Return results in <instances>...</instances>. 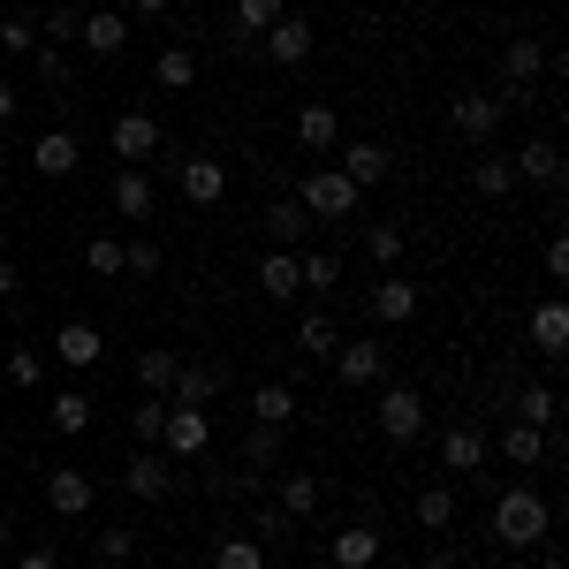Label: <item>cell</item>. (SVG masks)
<instances>
[{"instance_id": "6da1fadb", "label": "cell", "mask_w": 569, "mask_h": 569, "mask_svg": "<svg viewBox=\"0 0 569 569\" xmlns=\"http://www.w3.org/2000/svg\"><path fill=\"white\" fill-rule=\"evenodd\" d=\"M493 539L501 547H539V539H555V509H547V493H531V486H509L501 501H493Z\"/></svg>"}, {"instance_id": "7a4b0ae2", "label": "cell", "mask_w": 569, "mask_h": 569, "mask_svg": "<svg viewBox=\"0 0 569 569\" xmlns=\"http://www.w3.org/2000/svg\"><path fill=\"white\" fill-rule=\"evenodd\" d=\"M297 206H305L311 220H357V206H365V190H357L342 168H311L305 190H297Z\"/></svg>"}, {"instance_id": "3957f363", "label": "cell", "mask_w": 569, "mask_h": 569, "mask_svg": "<svg viewBox=\"0 0 569 569\" xmlns=\"http://www.w3.org/2000/svg\"><path fill=\"white\" fill-rule=\"evenodd\" d=\"M448 122H456V137L463 144H493V130L509 122V107H501V91H456V107H448Z\"/></svg>"}, {"instance_id": "277c9868", "label": "cell", "mask_w": 569, "mask_h": 569, "mask_svg": "<svg viewBox=\"0 0 569 569\" xmlns=\"http://www.w3.org/2000/svg\"><path fill=\"white\" fill-rule=\"evenodd\" d=\"M335 365H342V388H380V380H388V342H380V335L335 342Z\"/></svg>"}, {"instance_id": "5b68a950", "label": "cell", "mask_w": 569, "mask_h": 569, "mask_svg": "<svg viewBox=\"0 0 569 569\" xmlns=\"http://www.w3.org/2000/svg\"><path fill=\"white\" fill-rule=\"evenodd\" d=\"M539 77H547V46L539 39H509V53H501V107H509V99H531Z\"/></svg>"}, {"instance_id": "8992f818", "label": "cell", "mask_w": 569, "mask_h": 569, "mask_svg": "<svg viewBox=\"0 0 569 569\" xmlns=\"http://www.w3.org/2000/svg\"><path fill=\"white\" fill-rule=\"evenodd\" d=\"M380 433H388L395 448L426 440V395H418V388H388V395H380Z\"/></svg>"}, {"instance_id": "52a82bcc", "label": "cell", "mask_w": 569, "mask_h": 569, "mask_svg": "<svg viewBox=\"0 0 569 569\" xmlns=\"http://www.w3.org/2000/svg\"><path fill=\"white\" fill-rule=\"evenodd\" d=\"M107 198H114V213L130 220V228H144V220L160 213V190H152L144 168H114V190H107Z\"/></svg>"}, {"instance_id": "ba28073f", "label": "cell", "mask_w": 569, "mask_h": 569, "mask_svg": "<svg viewBox=\"0 0 569 569\" xmlns=\"http://www.w3.org/2000/svg\"><path fill=\"white\" fill-rule=\"evenodd\" d=\"M152 152H160V114H144V107L122 114V122H114V160H122V168H144Z\"/></svg>"}, {"instance_id": "9c48e42d", "label": "cell", "mask_w": 569, "mask_h": 569, "mask_svg": "<svg viewBox=\"0 0 569 569\" xmlns=\"http://www.w3.org/2000/svg\"><path fill=\"white\" fill-rule=\"evenodd\" d=\"M206 440H213V418H206V410H182V402H168L160 448H168V456H206Z\"/></svg>"}, {"instance_id": "30bf717a", "label": "cell", "mask_w": 569, "mask_h": 569, "mask_svg": "<svg viewBox=\"0 0 569 569\" xmlns=\"http://www.w3.org/2000/svg\"><path fill=\"white\" fill-rule=\"evenodd\" d=\"M176 182H182L190 206H220V198H228V168H220L213 152H190V160L176 168Z\"/></svg>"}, {"instance_id": "8fae6325", "label": "cell", "mask_w": 569, "mask_h": 569, "mask_svg": "<svg viewBox=\"0 0 569 569\" xmlns=\"http://www.w3.org/2000/svg\"><path fill=\"white\" fill-rule=\"evenodd\" d=\"M46 501H53V517H84L91 501H99V486H91V471L61 463V471H46Z\"/></svg>"}, {"instance_id": "7c38bea8", "label": "cell", "mask_w": 569, "mask_h": 569, "mask_svg": "<svg viewBox=\"0 0 569 569\" xmlns=\"http://www.w3.org/2000/svg\"><path fill=\"white\" fill-rule=\"evenodd\" d=\"M525 335H531V350H539V357H562V350H569V305H562V297H547V305H531Z\"/></svg>"}, {"instance_id": "4fadbf2b", "label": "cell", "mask_w": 569, "mask_h": 569, "mask_svg": "<svg viewBox=\"0 0 569 569\" xmlns=\"http://www.w3.org/2000/svg\"><path fill=\"white\" fill-rule=\"evenodd\" d=\"M77 39H84V53H99V61H114V53L130 46V23H122V8H91L84 23H77Z\"/></svg>"}, {"instance_id": "5bb4252c", "label": "cell", "mask_w": 569, "mask_h": 569, "mask_svg": "<svg viewBox=\"0 0 569 569\" xmlns=\"http://www.w3.org/2000/svg\"><path fill=\"white\" fill-rule=\"evenodd\" d=\"M509 168H517V182H531V190H555V182H562V152H555V137H531L525 152H509Z\"/></svg>"}, {"instance_id": "9a60e30c", "label": "cell", "mask_w": 569, "mask_h": 569, "mask_svg": "<svg viewBox=\"0 0 569 569\" xmlns=\"http://www.w3.org/2000/svg\"><path fill=\"white\" fill-rule=\"evenodd\" d=\"M77 160H84V144H77V130H46L39 144H31V168H39L46 182L77 176Z\"/></svg>"}, {"instance_id": "2e32d148", "label": "cell", "mask_w": 569, "mask_h": 569, "mask_svg": "<svg viewBox=\"0 0 569 569\" xmlns=\"http://www.w3.org/2000/svg\"><path fill=\"white\" fill-rule=\"evenodd\" d=\"M122 486H130L137 501H168V486H176V471L160 463V448H137L130 463H122Z\"/></svg>"}, {"instance_id": "e0dca14e", "label": "cell", "mask_w": 569, "mask_h": 569, "mask_svg": "<svg viewBox=\"0 0 569 569\" xmlns=\"http://www.w3.org/2000/svg\"><path fill=\"white\" fill-rule=\"evenodd\" d=\"M501 456H509L517 471H531V463H547V456H562V440L547 433V426H525V418H517V426L501 433Z\"/></svg>"}, {"instance_id": "ac0fdd59", "label": "cell", "mask_w": 569, "mask_h": 569, "mask_svg": "<svg viewBox=\"0 0 569 569\" xmlns=\"http://www.w3.org/2000/svg\"><path fill=\"white\" fill-rule=\"evenodd\" d=\"M53 357H61L69 372H91V365L107 357V342H99V327H91V319H69V327L53 335Z\"/></svg>"}, {"instance_id": "d6986e66", "label": "cell", "mask_w": 569, "mask_h": 569, "mask_svg": "<svg viewBox=\"0 0 569 569\" xmlns=\"http://www.w3.org/2000/svg\"><path fill=\"white\" fill-rule=\"evenodd\" d=\"M259 46L281 61V69H305V61H311V23H305V16H281V23H273Z\"/></svg>"}, {"instance_id": "ffe728a7", "label": "cell", "mask_w": 569, "mask_h": 569, "mask_svg": "<svg viewBox=\"0 0 569 569\" xmlns=\"http://www.w3.org/2000/svg\"><path fill=\"white\" fill-rule=\"evenodd\" d=\"M418 305H426V297H418L402 273H388V281L372 289V319H380V327H410V319H418Z\"/></svg>"}, {"instance_id": "44dd1931", "label": "cell", "mask_w": 569, "mask_h": 569, "mask_svg": "<svg viewBox=\"0 0 569 569\" xmlns=\"http://www.w3.org/2000/svg\"><path fill=\"white\" fill-rule=\"evenodd\" d=\"M220 388H228V372H220V365H182L176 388H168V402H182V410H206Z\"/></svg>"}, {"instance_id": "7402d4cb", "label": "cell", "mask_w": 569, "mask_h": 569, "mask_svg": "<svg viewBox=\"0 0 569 569\" xmlns=\"http://www.w3.org/2000/svg\"><path fill=\"white\" fill-rule=\"evenodd\" d=\"M259 289L273 297V305L305 297V266H297V251H266V259H259Z\"/></svg>"}, {"instance_id": "603a6c76", "label": "cell", "mask_w": 569, "mask_h": 569, "mask_svg": "<svg viewBox=\"0 0 569 569\" xmlns=\"http://www.w3.org/2000/svg\"><path fill=\"white\" fill-rule=\"evenodd\" d=\"M479 463H486V433L479 426H448V433H440V471H463V479H471Z\"/></svg>"}, {"instance_id": "cb8c5ba5", "label": "cell", "mask_w": 569, "mask_h": 569, "mask_svg": "<svg viewBox=\"0 0 569 569\" xmlns=\"http://www.w3.org/2000/svg\"><path fill=\"white\" fill-rule=\"evenodd\" d=\"M342 176H350L357 190H372V182H388V176H395L388 144H342Z\"/></svg>"}, {"instance_id": "d4e9b609", "label": "cell", "mask_w": 569, "mask_h": 569, "mask_svg": "<svg viewBox=\"0 0 569 569\" xmlns=\"http://www.w3.org/2000/svg\"><path fill=\"white\" fill-rule=\"evenodd\" d=\"M410 517H418V531L448 539V531H456V486H426V493L410 501Z\"/></svg>"}, {"instance_id": "484cf974", "label": "cell", "mask_w": 569, "mask_h": 569, "mask_svg": "<svg viewBox=\"0 0 569 569\" xmlns=\"http://www.w3.org/2000/svg\"><path fill=\"white\" fill-rule=\"evenodd\" d=\"M335 569H372L380 562V531L372 525H350V531H335V555H327Z\"/></svg>"}, {"instance_id": "4316f807", "label": "cell", "mask_w": 569, "mask_h": 569, "mask_svg": "<svg viewBox=\"0 0 569 569\" xmlns=\"http://www.w3.org/2000/svg\"><path fill=\"white\" fill-rule=\"evenodd\" d=\"M251 418L273 426V433H289V418H297V388H289V380H266V388L251 395Z\"/></svg>"}, {"instance_id": "83f0119b", "label": "cell", "mask_w": 569, "mask_h": 569, "mask_svg": "<svg viewBox=\"0 0 569 569\" xmlns=\"http://www.w3.org/2000/svg\"><path fill=\"white\" fill-rule=\"evenodd\" d=\"M297 144H305V152L342 144V114H335V107H297Z\"/></svg>"}, {"instance_id": "f1b7e54d", "label": "cell", "mask_w": 569, "mask_h": 569, "mask_svg": "<svg viewBox=\"0 0 569 569\" xmlns=\"http://www.w3.org/2000/svg\"><path fill=\"white\" fill-rule=\"evenodd\" d=\"M266 228H273V251H297L311 236V213L297 206V198H273V213H266Z\"/></svg>"}, {"instance_id": "f546056e", "label": "cell", "mask_w": 569, "mask_h": 569, "mask_svg": "<svg viewBox=\"0 0 569 569\" xmlns=\"http://www.w3.org/2000/svg\"><path fill=\"white\" fill-rule=\"evenodd\" d=\"M152 84H160V91H190V84H198V53H190V46H160Z\"/></svg>"}, {"instance_id": "4dcf8cb0", "label": "cell", "mask_w": 569, "mask_h": 569, "mask_svg": "<svg viewBox=\"0 0 569 569\" xmlns=\"http://www.w3.org/2000/svg\"><path fill=\"white\" fill-rule=\"evenodd\" d=\"M273 509H281L289 525H305L311 509H319V479H311V471H281V501H273Z\"/></svg>"}, {"instance_id": "1f68e13d", "label": "cell", "mask_w": 569, "mask_h": 569, "mask_svg": "<svg viewBox=\"0 0 569 569\" xmlns=\"http://www.w3.org/2000/svg\"><path fill=\"white\" fill-rule=\"evenodd\" d=\"M471 190H479V198H509V190H517L509 152H479V160H471Z\"/></svg>"}, {"instance_id": "d6a6232c", "label": "cell", "mask_w": 569, "mask_h": 569, "mask_svg": "<svg viewBox=\"0 0 569 569\" xmlns=\"http://www.w3.org/2000/svg\"><path fill=\"white\" fill-rule=\"evenodd\" d=\"M213 569H266V547L251 531H220L213 539Z\"/></svg>"}, {"instance_id": "836d02e7", "label": "cell", "mask_w": 569, "mask_h": 569, "mask_svg": "<svg viewBox=\"0 0 569 569\" xmlns=\"http://www.w3.org/2000/svg\"><path fill=\"white\" fill-rule=\"evenodd\" d=\"M176 372H182L176 350H137V388H144V395H168V388H176Z\"/></svg>"}, {"instance_id": "e575fe53", "label": "cell", "mask_w": 569, "mask_h": 569, "mask_svg": "<svg viewBox=\"0 0 569 569\" xmlns=\"http://www.w3.org/2000/svg\"><path fill=\"white\" fill-rule=\"evenodd\" d=\"M46 418H53V433H91V395L84 388H61Z\"/></svg>"}, {"instance_id": "d590c367", "label": "cell", "mask_w": 569, "mask_h": 569, "mask_svg": "<svg viewBox=\"0 0 569 569\" xmlns=\"http://www.w3.org/2000/svg\"><path fill=\"white\" fill-rule=\"evenodd\" d=\"M160 426H168V395H144L130 410V433H137V448H160Z\"/></svg>"}, {"instance_id": "8d00e7d4", "label": "cell", "mask_w": 569, "mask_h": 569, "mask_svg": "<svg viewBox=\"0 0 569 569\" xmlns=\"http://www.w3.org/2000/svg\"><path fill=\"white\" fill-rule=\"evenodd\" d=\"M297 342H305L311 357H335V342H342V327H335L327 311H305V319H297Z\"/></svg>"}, {"instance_id": "74e56055", "label": "cell", "mask_w": 569, "mask_h": 569, "mask_svg": "<svg viewBox=\"0 0 569 569\" xmlns=\"http://www.w3.org/2000/svg\"><path fill=\"white\" fill-rule=\"evenodd\" d=\"M555 410H562V402H555L547 380H531V388L517 395V418H525V426H555Z\"/></svg>"}, {"instance_id": "f35d334b", "label": "cell", "mask_w": 569, "mask_h": 569, "mask_svg": "<svg viewBox=\"0 0 569 569\" xmlns=\"http://www.w3.org/2000/svg\"><path fill=\"white\" fill-rule=\"evenodd\" d=\"M84 266L99 273V281H114V273H122V236H91V243H84Z\"/></svg>"}, {"instance_id": "ab89813d", "label": "cell", "mask_w": 569, "mask_h": 569, "mask_svg": "<svg viewBox=\"0 0 569 569\" xmlns=\"http://www.w3.org/2000/svg\"><path fill=\"white\" fill-rule=\"evenodd\" d=\"M365 251L380 266H402V220H380V228H365Z\"/></svg>"}, {"instance_id": "60d3db41", "label": "cell", "mask_w": 569, "mask_h": 569, "mask_svg": "<svg viewBox=\"0 0 569 569\" xmlns=\"http://www.w3.org/2000/svg\"><path fill=\"white\" fill-rule=\"evenodd\" d=\"M122 273L152 281V273H160V243H152V236H130V243H122Z\"/></svg>"}, {"instance_id": "b9f144b4", "label": "cell", "mask_w": 569, "mask_h": 569, "mask_svg": "<svg viewBox=\"0 0 569 569\" xmlns=\"http://www.w3.org/2000/svg\"><path fill=\"white\" fill-rule=\"evenodd\" d=\"M243 463H251V471H273V463H281V433H273V426H251V440H243Z\"/></svg>"}, {"instance_id": "7bdbcfd3", "label": "cell", "mask_w": 569, "mask_h": 569, "mask_svg": "<svg viewBox=\"0 0 569 569\" xmlns=\"http://www.w3.org/2000/svg\"><path fill=\"white\" fill-rule=\"evenodd\" d=\"M8 380H16V388H39L46 380V350H8Z\"/></svg>"}, {"instance_id": "ee69618b", "label": "cell", "mask_w": 569, "mask_h": 569, "mask_svg": "<svg viewBox=\"0 0 569 569\" xmlns=\"http://www.w3.org/2000/svg\"><path fill=\"white\" fill-rule=\"evenodd\" d=\"M77 23H84V16H77L69 0H53V8H46V23H39V31H46L53 46H69V39H77Z\"/></svg>"}, {"instance_id": "f6af8a7d", "label": "cell", "mask_w": 569, "mask_h": 569, "mask_svg": "<svg viewBox=\"0 0 569 569\" xmlns=\"http://www.w3.org/2000/svg\"><path fill=\"white\" fill-rule=\"evenodd\" d=\"M0 53H39V23L8 16V23H0Z\"/></svg>"}, {"instance_id": "bcb514c9", "label": "cell", "mask_w": 569, "mask_h": 569, "mask_svg": "<svg viewBox=\"0 0 569 569\" xmlns=\"http://www.w3.org/2000/svg\"><path fill=\"white\" fill-rule=\"evenodd\" d=\"M305 266V289H335L342 281V259H327V251H311V259H297Z\"/></svg>"}, {"instance_id": "7dc6e473", "label": "cell", "mask_w": 569, "mask_h": 569, "mask_svg": "<svg viewBox=\"0 0 569 569\" xmlns=\"http://www.w3.org/2000/svg\"><path fill=\"white\" fill-rule=\"evenodd\" d=\"M130 555H137V531H122V525L99 531V562H130Z\"/></svg>"}, {"instance_id": "c3c4849f", "label": "cell", "mask_w": 569, "mask_h": 569, "mask_svg": "<svg viewBox=\"0 0 569 569\" xmlns=\"http://www.w3.org/2000/svg\"><path fill=\"white\" fill-rule=\"evenodd\" d=\"M31 61H39V77H53V84H69V61H61V53H53V46H39V53H31Z\"/></svg>"}, {"instance_id": "681fc988", "label": "cell", "mask_w": 569, "mask_h": 569, "mask_svg": "<svg viewBox=\"0 0 569 569\" xmlns=\"http://www.w3.org/2000/svg\"><path fill=\"white\" fill-rule=\"evenodd\" d=\"M547 281H569V243H562V236L547 243Z\"/></svg>"}, {"instance_id": "f907efd6", "label": "cell", "mask_w": 569, "mask_h": 569, "mask_svg": "<svg viewBox=\"0 0 569 569\" xmlns=\"http://www.w3.org/2000/svg\"><path fill=\"white\" fill-rule=\"evenodd\" d=\"M16 569H61V562H53V547H39V555H16Z\"/></svg>"}, {"instance_id": "816d5d0a", "label": "cell", "mask_w": 569, "mask_h": 569, "mask_svg": "<svg viewBox=\"0 0 569 569\" xmlns=\"http://www.w3.org/2000/svg\"><path fill=\"white\" fill-rule=\"evenodd\" d=\"M539 569H562V547L555 539H539Z\"/></svg>"}, {"instance_id": "f5cc1de1", "label": "cell", "mask_w": 569, "mask_h": 569, "mask_svg": "<svg viewBox=\"0 0 569 569\" xmlns=\"http://www.w3.org/2000/svg\"><path fill=\"white\" fill-rule=\"evenodd\" d=\"M8 297H16V266L0 259V305H8Z\"/></svg>"}, {"instance_id": "db71d44e", "label": "cell", "mask_w": 569, "mask_h": 569, "mask_svg": "<svg viewBox=\"0 0 569 569\" xmlns=\"http://www.w3.org/2000/svg\"><path fill=\"white\" fill-rule=\"evenodd\" d=\"M137 16H168V0H130Z\"/></svg>"}, {"instance_id": "11a10c76", "label": "cell", "mask_w": 569, "mask_h": 569, "mask_svg": "<svg viewBox=\"0 0 569 569\" xmlns=\"http://www.w3.org/2000/svg\"><path fill=\"white\" fill-rule=\"evenodd\" d=\"M0 122H16V91L0 84Z\"/></svg>"}, {"instance_id": "9f6ffc18", "label": "cell", "mask_w": 569, "mask_h": 569, "mask_svg": "<svg viewBox=\"0 0 569 569\" xmlns=\"http://www.w3.org/2000/svg\"><path fill=\"white\" fill-rule=\"evenodd\" d=\"M426 569H456V555H448V547H440V555H426Z\"/></svg>"}, {"instance_id": "6f0895ef", "label": "cell", "mask_w": 569, "mask_h": 569, "mask_svg": "<svg viewBox=\"0 0 569 569\" xmlns=\"http://www.w3.org/2000/svg\"><path fill=\"white\" fill-rule=\"evenodd\" d=\"M69 8H77V16H91V8H107V0H69Z\"/></svg>"}, {"instance_id": "680465c9", "label": "cell", "mask_w": 569, "mask_h": 569, "mask_svg": "<svg viewBox=\"0 0 569 569\" xmlns=\"http://www.w3.org/2000/svg\"><path fill=\"white\" fill-rule=\"evenodd\" d=\"M372 569H410V562H372Z\"/></svg>"}, {"instance_id": "91938a15", "label": "cell", "mask_w": 569, "mask_h": 569, "mask_svg": "<svg viewBox=\"0 0 569 569\" xmlns=\"http://www.w3.org/2000/svg\"><path fill=\"white\" fill-rule=\"evenodd\" d=\"M0 547H8V525H0Z\"/></svg>"}, {"instance_id": "94428289", "label": "cell", "mask_w": 569, "mask_h": 569, "mask_svg": "<svg viewBox=\"0 0 569 569\" xmlns=\"http://www.w3.org/2000/svg\"><path fill=\"white\" fill-rule=\"evenodd\" d=\"M327 569H335V562H327Z\"/></svg>"}]
</instances>
